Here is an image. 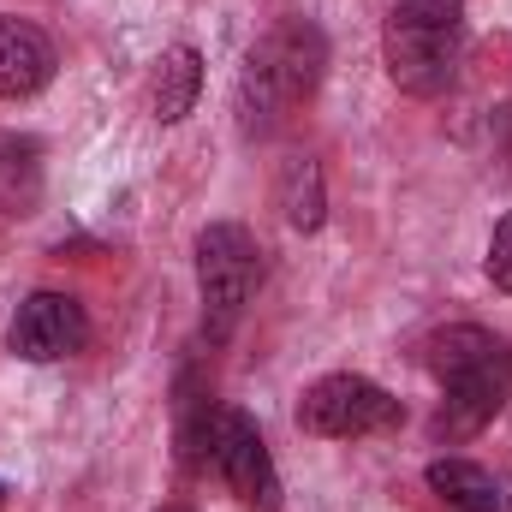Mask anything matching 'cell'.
<instances>
[{"instance_id":"277c9868","label":"cell","mask_w":512,"mask_h":512,"mask_svg":"<svg viewBox=\"0 0 512 512\" xmlns=\"http://www.w3.org/2000/svg\"><path fill=\"white\" fill-rule=\"evenodd\" d=\"M262 286V245L239 221H215L197 233V292H203V328L209 340H227Z\"/></svg>"},{"instance_id":"7a4b0ae2","label":"cell","mask_w":512,"mask_h":512,"mask_svg":"<svg viewBox=\"0 0 512 512\" xmlns=\"http://www.w3.org/2000/svg\"><path fill=\"white\" fill-rule=\"evenodd\" d=\"M322 72H328V36L310 18L274 24L251 48L245 72H239V120H245V131H268L286 108L310 102Z\"/></svg>"},{"instance_id":"5b68a950","label":"cell","mask_w":512,"mask_h":512,"mask_svg":"<svg viewBox=\"0 0 512 512\" xmlns=\"http://www.w3.org/2000/svg\"><path fill=\"white\" fill-rule=\"evenodd\" d=\"M298 429L304 435H322V441H364V435H387L399 429V399L376 387L370 376H322V382L304 387L298 399Z\"/></svg>"},{"instance_id":"4fadbf2b","label":"cell","mask_w":512,"mask_h":512,"mask_svg":"<svg viewBox=\"0 0 512 512\" xmlns=\"http://www.w3.org/2000/svg\"><path fill=\"white\" fill-rule=\"evenodd\" d=\"M280 209H286V221L298 227V233H316L322 227V167L310 161V155H292L286 167H280Z\"/></svg>"},{"instance_id":"ba28073f","label":"cell","mask_w":512,"mask_h":512,"mask_svg":"<svg viewBox=\"0 0 512 512\" xmlns=\"http://www.w3.org/2000/svg\"><path fill=\"white\" fill-rule=\"evenodd\" d=\"M48 78H54V42L36 24L0 12V102H24L48 90Z\"/></svg>"},{"instance_id":"7c38bea8","label":"cell","mask_w":512,"mask_h":512,"mask_svg":"<svg viewBox=\"0 0 512 512\" xmlns=\"http://www.w3.org/2000/svg\"><path fill=\"white\" fill-rule=\"evenodd\" d=\"M42 203V143L36 137H0V215H36Z\"/></svg>"},{"instance_id":"2e32d148","label":"cell","mask_w":512,"mask_h":512,"mask_svg":"<svg viewBox=\"0 0 512 512\" xmlns=\"http://www.w3.org/2000/svg\"><path fill=\"white\" fill-rule=\"evenodd\" d=\"M0 507H6V483H0Z\"/></svg>"},{"instance_id":"8992f818","label":"cell","mask_w":512,"mask_h":512,"mask_svg":"<svg viewBox=\"0 0 512 512\" xmlns=\"http://www.w3.org/2000/svg\"><path fill=\"white\" fill-rule=\"evenodd\" d=\"M84 340H90V316L72 292H30L6 328V346L24 364H60L72 352H84Z\"/></svg>"},{"instance_id":"9a60e30c","label":"cell","mask_w":512,"mask_h":512,"mask_svg":"<svg viewBox=\"0 0 512 512\" xmlns=\"http://www.w3.org/2000/svg\"><path fill=\"white\" fill-rule=\"evenodd\" d=\"M161 512H191V507H161Z\"/></svg>"},{"instance_id":"9c48e42d","label":"cell","mask_w":512,"mask_h":512,"mask_svg":"<svg viewBox=\"0 0 512 512\" xmlns=\"http://www.w3.org/2000/svg\"><path fill=\"white\" fill-rule=\"evenodd\" d=\"M429 489L453 512H512V489L495 471L471 465V459H435L429 465Z\"/></svg>"},{"instance_id":"6da1fadb","label":"cell","mask_w":512,"mask_h":512,"mask_svg":"<svg viewBox=\"0 0 512 512\" xmlns=\"http://www.w3.org/2000/svg\"><path fill=\"white\" fill-rule=\"evenodd\" d=\"M429 370L441 382V417H435L441 441H471L512 399V352L489 328H471V322L441 328L429 340Z\"/></svg>"},{"instance_id":"5bb4252c","label":"cell","mask_w":512,"mask_h":512,"mask_svg":"<svg viewBox=\"0 0 512 512\" xmlns=\"http://www.w3.org/2000/svg\"><path fill=\"white\" fill-rule=\"evenodd\" d=\"M489 280L501 292H512V215L495 227V239H489Z\"/></svg>"},{"instance_id":"30bf717a","label":"cell","mask_w":512,"mask_h":512,"mask_svg":"<svg viewBox=\"0 0 512 512\" xmlns=\"http://www.w3.org/2000/svg\"><path fill=\"white\" fill-rule=\"evenodd\" d=\"M179 459L185 471H209L215 465V441H221V405L203 376H185L179 382Z\"/></svg>"},{"instance_id":"3957f363","label":"cell","mask_w":512,"mask_h":512,"mask_svg":"<svg viewBox=\"0 0 512 512\" xmlns=\"http://www.w3.org/2000/svg\"><path fill=\"white\" fill-rule=\"evenodd\" d=\"M465 0H393L382 30L387 78L405 96H441L459 72Z\"/></svg>"},{"instance_id":"8fae6325","label":"cell","mask_w":512,"mask_h":512,"mask_svg":"<svg viewBox=\"0 0 512 512\" xmlns=\"http://www.w3.org/2000/svg\"><path fill=\"white\" fill-rule=\"evenodd\" d=\"M197 90H203V54L191 42L167 48L155 60V120L161 126H179L191 108H197Z\"/></svg>"},{"instance_id":"52a82bcc","label":"cell","mask_w":512,"mask_h":512,"mask_svg":"<svg viewBox=\"0 0 512 512\" xmlns=\"http://www.w3.org/2000/svg\"><path fill=\"white\" fill-rule=\"evenodd\" d=\"M215 471L233 483V495L256 512L280 507V471L268 459V441L245 411H221V441H215Z\"/></svg>"}]
</instances>
